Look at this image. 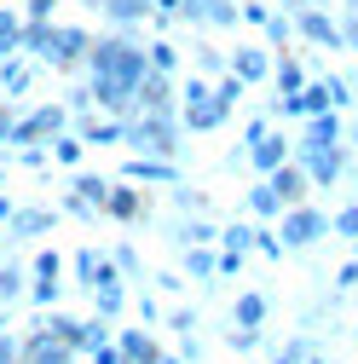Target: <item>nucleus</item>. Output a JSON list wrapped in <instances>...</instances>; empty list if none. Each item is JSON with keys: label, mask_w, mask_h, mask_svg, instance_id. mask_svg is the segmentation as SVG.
I'll use <instances>...</instances> for the list:
<instances>
[{"label": "nucleus", "mask_w": 358, "mask_h": 364, "mask_svg": "<svg viewBox=\"0 0 358 364\" xmlns=\"http://www.w3.org/2000/svg\"><path fill=\"white\" fill-rule=\"evenodd\" d=\"M81 64H87V99H93L104 116H127L133 110V87H139V75L151 70L145 47L127 29L121 35H99Z\"/></svg>", "instance_id": "f257e3e1"}, {"label": "nucleus", "mask_w": 358, "mask_h": 364, "mask_svg": "<svg viewBox=\"0 0 358 364\" xmlns=\"http://www.w3.org/2000/svg\"><path fill=\"white\" fill-rule=\"evenodd\" d=\"M179 116L173 110H133L121 116V145L127 156H173L179 162Z\"/></svg>", "instance_id": "f03ea898"}, {"label": "nucleus", "mask_w": 358, "mask_h": 364, "mask_svg": "<svg viewBox=\"0 0 358 364\" xmlns=\"http://www.w3.org/2000/svg\"><path fill=\"white\" fill-rule=\"evenodd\" d=\"M226 105L214 99V87L202 75H191L185 87H179V127H191V133H214V127H226Z\"/></svg>", "instance_id": "7ed1b4c3"}, {"label": "nucleus", "mask_w": 358, "mask_h": 364, "mask_svg": "<svg viewBox=\"0 0 358 364\" xmlns=\"http://www.w3.org/2000/svg\"><path fill=\"white\" fill-rule=\"evenodd\" d=\"M289 156L306 168V186H312V191H330L335 179L347 173V145H306V139H295Z\"/></svg>", "instance_id": "20e7f679"}, {"label": "nucleus", "mask_w": 358, "mask_h": 364, "mask_svg": "<svg viewBox=\"0 0 358 364\" xmlns=\"http://www.w3.org/2000/svg\"><path fill=\"white\" fill-rule=\"evenodd\" d=\"M278 220H283V225H278L283 255H289V249H312L318 237H330V214H324V208H312V203H289Z\"/></svg>", "instance_id": "39448f33"}, {"label": "nucleus", "mask_w": 358, "mask_h": 364, "mask_svg": "<svg viewBox=\"0 0 358 364\" xmlns=\"http://www.w3.org/2000/svg\"><path fill=\"white\" fill-rule=\"evenodd\" d=\"M64 127H70V110L64 105H35L29 116H12L6 145H47L53 133H64Z\"/></svg>", "instance_id": "423d86ee"}, {"label": "nucleus", "mask_w": 358, "mask_h": 364, "mask_svg": "<svg viewBox=\"0 0 358 364\" xmlns=\"http://www.w3.org/2000/svg\"><path fill=\"white\" fill-rule=\"evenodd\" d=\"M87 47H93V35H87L81 23H47V47H40V64L53 70H75L87 58Z\"/></svg>", "instance_id": "0eeeda50"}, {"label": "nucleus", "mask_w": 358, "mask_h": 364, "mask_svg": "<svg viewBox=\"0 0 358 364\" xmlns=\"http://www.w3.org/2000/svg\"><path fill=\"white\" fill-rule=\"evenodd\" d=\"M87 295H93V312L110 318V324L127 312V278L110 266V255H104V266H99V278H93V289H87Z\"/></svg>", "instance_id": "6e6552de"}, {"label": "nucleus", "mask_w": 358, "mask_h": 364, "mask_svg": "<svg viewBox=\"0 0 358 364\" xmlns=\"http://www.w3.org/2000/svg\"><path fill=\"white\" fill-rule=\"evenodd\" d=\"M133 110H173V116H179L173 75H162V70H145V75H139V87H133ZM133 110H127V116H133Z\"/></svg>", "instance_id": "1a4fd4ad"}, {"label": "nucleus", "mask_w": 358, "mask_h": 364, "mask_svg": "<svg viewBox=\"0 0 358 364\" xmlns=\"http://www.w3.org/2000/svg\"><path fill=\"white\" fill-rule=\"evenodd\" d=\"M121 179H133V186H179V162L173 156H127Z\"/></svg>", "instance_id": "9d476101"}, {"label": "nucleus", "mask_w": 358, "mask_h": 364, "mask_svg": "<svg viewBox=\"0 0 358 364\" xmlns=\"http://www.w3.org/2000/svg\"><path fill=\"white\" fill-rule=\"evenodd\" d=\"M295 29L312 41V47H330V53L347 47V41H341V23H335L330 12H318V6H300V12H295Z\"/></svg>", "instance_id": "9b49d317"}, {"label": "nucleus", "mask_w": 358, "mask_h": 364, "mask_svg": "<svg viewBox=\"0 0 358 364\" xmlns=\"http://www.w3.org/2000/svg\"><path fill=\"white\" fill-rule=\"evenodd\" d=\"M104 214H110V220H121V225L145 220V191L133 186V179H116V186L104 191Z\"/></svg>", "instance_id": "f8f14e48"}, {"label": "nucleus", "mask_w": 358, "mask_h": 364, "mask_svg": "<svg viewBox=\"0 0 358 364\" xmlns=\"http://www.w3.org/2000/svg\"><path fill=\"white\" fill-rule=\"evenodd\" d=\"M179 18H185V23H208V29H232L237 6H232V0H179Z\"/></svg>", "instance_id": "ddd939ff"}, {"label": "nucleus", "mask_w": 358, "mask_h": 364, "mask_svg": "<svg viewBox=\"0 0 358 364\" xmlns=\"http://www.w3.org/2000/svg\"><path fill=\"white\" fill-rule=\"evenodd\" d=\"M266 186L278 191V203H283V208H289V203H306V191H312V186H306V168H300L295 156H289V162H278L272 173H266Z\"/></svg>", "instance_id": "4468645a"}, {"label": "nucleus", "mask_w": 358, "mask_h": 364, "mask_svg": "<svg viewBox=\"0 0 358 364\" xmlns=\"http://www.w3.org/2000/svg\"><path fill=\"white\" fill-rule=\"evenodd\" d=\"M289 145H295V139H283V133H272V127H266L260 139L249 145V168H254V173L266 179V173H272L278 162H289Z\"/></svg>", "instance_id": "2eb2a0df"}, {"label": "nucleus", "mask_w": 358, "mask_h": 364, "mask_svg": "<svg viewBox=\"0 0 358 364\" xmlns=\"http://www.w3.org/2000/svg\"><path fill=\"white\" fill-rule=\"evenodd\" d=\"M110 341H116V353H121L127 364H156V358H162V347H156L151 330H121V324H116Z\"/></svg>", "instance_id": "dca6fc26"}, {"label": "nucleus", "mask_w": 358, "mask_h": 364, "mask_svg": "<svg viewBox=\"0 0 358 364\" xmlns=\"http://www.w3.org/2000/svg\"><path fill=\"white\" fill-rule=\"evenodd\" d=\"M29 81H35V70L23 64V53L18 58H0V99H6V105L29 93Z\"/></svg>", "instance_id": "f3484780"}, {"label": "nucleus", "mask_w": 358, "mask_h": 364, "mask_svg": "<svg viewBox=\"0 0 358 364\" xmlns=\"http://www.w3.org/2000/svg\"><path fill=\"white\" fill-rule=\"evenodd\" d=\"M232 75H237L243 87H254V81H272V58H266L260 47H237V58H232Z\"/></svg>", "instance_id": "a211bd4d"}, {"label": "nucleus", "mask_w": 358, "mask_h": 364, "mask_svg": "<svg viewBox=\"0 0 358 364\" xmlns=\"http://www.w3.org/2000/svg\"><path fill=\"white\" fill-rule=\"evenodd\" d=\"M266 318H272V301L260 289H243L237 306H232V324H249V330H266Z\"/></svg>", "instance_id": "6ab92c4d"}, {"label": "nucleus", "mask_w": 358, "mask_h": 364, "mask_svg": "<svg viewBox=\"0 0 358 364\" xmlns=\"http://www.w3.org/2000/svg\"><path fill=\"white\" fill-rule=\"evenodd\" d=\"M179 255H185V272H191L197 284H214V278H219V255H214V243H185Z\"/></svg>", "instance_id": "aec40b11"}, {"label": "nucleus", "mask_w": 358, "mask_h": 364, "mask_svg": "<svg viewBox=\"0 0 358 364\" xmlns=\"http://www.w3.org/2000/svg\"><path fill=\"white\" fill-rule=\"evenodd\" d=\"M300 139H306V145H341V110H318V116H306Z\"/></svg>", "instance_id": "412c9836"}, {"label": "nucleus", "mask_w": 358, "mask_h": 364, "mask_svg": "<svg viewBox=\"0 0 358 364\" xmlns=\"http://www.w3.org/2000/svg\"><path fill=\"white\" fill-rule=\"evenodd\" d=\"M53 208H12V220H6V232L12 237H40V232H53Z\"/></svg>", "instance_id": "4be33fe9"}, {"label": "nucleus", "mask_w": 358, "mask_h": 364, "mask_svg": "<svg viewBox=\"0 0 358 364\" xmlns=\"http://www.w3.org/2000/svg\"><path fill=\"white\" fill-rule=\"evenodd\" d=\"M40 330H47L53 341H64L70 353H81V318H70L64 306H47V324H40Z\"/></svg>", "instance_id": "5701e85b"}, {"label": "nucleus", "mask_w": 358, "mask_h": 364, "mask_svg": "<svg viewBox=\"0 0 358 364\" xmlns=\"http://www.w3.org/2000/svg\"><path fill=\"white\" fill-rule=\"evenodd\" d=\"M99 12H104L116 29H133V23L151 18V0H99Z\"/></svg>", "instance_id": "b1692460"}, {"label": "nucleus", "mask_w": 358, "mask_h": 364, "mask_svg": "<svg viewBox=\"0 0 358 364\" xmlns=\"http://www.w3.org/2000/svg\"><path fill=\"white\" fill-rule=\"evenodd\" d=\"M75 133L81 145H121V116H87Z\"/></svg>", "instance_id": "393cba45"}, {"label": "nucleus", "mask_w": 358, "mask_h": 364, "mask_svg": "<svg viewBox=\"0 0 358 364\" xmlns=\"http://www.w3.org/2000/svg\"><path fill=\"white\" fill-rule=\"evenodd\" d=\"M47 151H53V162H64V168H81V156H87V145H81V133H75V127L53 133V139H47Z\"/></svg>", "instance_id": "a878e982"}, {"label": "nucleus", "mask_w": 358, "mask_h": 364, "mask_svg": "<svg viewBox=\"0 0 358 364\" xmlns=\"http://www.w3.org/2000/svg\"><path fill=\"white\" fill-rule=\"evenodd\" d=\"M87 208H93V214H104V191H110V179H99V173H75V186H70Z\"/></svg>", "instance_id": "bb28decb"}, {"label": "nucleus", "mask_w": 358, "mask_h": 364, "mask_svg": "<svg viewBox=\"0 0 358 364\" xmlns=\"http://www.w3.org/2000/svg\"><path fill=\"white\" fill-rule=\"evenodd\" d=\"M272 81H278V99H289V93L306 87V70H300L295 58H278V64H272Z\"/></svg>", "instance_id": "cd10ccee"}, {"label": "nucleus", "mask_w": 358, "mask_h": 364, "mask_svg": "<svg viewBox=\"0 0 358 364\" xmlns=\"http://www.w3.org/2000/svg\"><path fill=\"white\" fill-rule=\"evenodd\" d=\"M219 232H214V220H202V214H191V220H179V232H173V243L185 249V243H214Z\"/></svg>", "instance_id": "c85d7f7f"}, {"label": "nucleus", "mask_w": 358, "mask_h": 364, "mask_svg": "<svg viewBox=\"0 0 358 364\" xmlns=\"http://www.w3.org/2000/svg\"><path fill=\"white\" fill-rule=\"evenodd\" d=\"M110 266L121 272L127 284H139V278H145V260H139V249H133V243H116V249H110Z\"/></svg>", "instance_id": "c756f323"}, {"label": "nucleus", "mask_w": 358, "mask_h": 364, "mask_svg": "<svg viewBox=\"0 0 358 364\" xmlns=\"http://www.w3.org/2000/svg\"><path fill=\"white\" fill-rule=\"evenodd\" d=\"M249 214H254V220H278V214H283V203H278V191L266 186V179H260V186L249 191Z\"/></svg>", "instance_id": "7c9ffc66"}, {"label": "nucleus", "mask_w": 358, "mask_h": 364, "mask_svg": "<svg viewBox=\"0 0 358 364\" xmlns=\"http://www.w3.org/2000/svg\"><path fill=\"white\" fill-rule=\"evenodd\" d=\"M23 295H29L40 312H47V306H58V301H64V284H58V278H29V284H23Z\"/></svg>", "instance_id": "2f4dec72"}, {"label": "nucleus", "mask_w": 358, "mask_h": 364, "mask_svg": "<svg viewBox=\"0 0 358 364\" xmlns=\"http://www.w3.org/2000/svg\"><path fill=\"white\" fill-rule=\"evenodd\" d=\"M18 35H23V18L12 6H0V58H18Z\"/></svg>", "instance_id": "473e14b6"}, {"label": "nucleus", "mask_w": 358, "mask_h": 364, "mask_svg": "<svg viewBox=\"0 0 358 364\" xmlns=\"http://www.w3.org/2000/svg\"><path fill=\"white\" fill-rule=\"evenodd\" d=\"M214 243L226 249V255H249V249H254V225H243V220H237V225H226V232H219Z\"/></svg>", "instance_id": "72a5a7b5"}, {"label": "nucleus", "mask_w": 358, "mask_h": 364, "mask_svg": "<svg viewBox=\"0 0 358 364\" xmlns=\"http://www.w3.org/2000/svg\"><path fill=\"white\" fill-rule=\"evenodd\" d=\"M145 64L162 70V75H179V53H173V41H151V47H145Z\"/></svg>", "instance_id": "f704fd0d"}, {"label": "nucleus", "mask_w": 358, "mask_h": 364, "mask_svg": "<svg viewBox=\"0 0 358 364\" xmlns=\"http://www.w3.org/2000/svg\"><path fill=\"white\" fill-rule=\"evenodd\" d=\"M23 284H29L23 266H0V306H12V301L23 295Z\"/></svg>", "instance_id": "c9c22d12"}, {"label": "nucleus", "mask_w": 358, "mask_h": 364, "mask_svg": "<svg viewBox=\"0 0 358 364\" xmlns=\"http://www.w3.org/2000/svg\"><path fill=\"white\" fill-rule=\"evenodd\" d=\"M99 266H104V255H99V249H75V284H81V289H93Z\"/></svg>", "instance_id": "e433bc0d"}, {"label": "nucleus", "mask_w": 358, "mask_h": 364, "mask_svg": "<svg viewBox=\"0 0 358 364\" xmlns=\"http://www.w3.org/2000/svg\"><path fill=\"white\" fill-rule=\"evenodd\" d=\"M330 232H335V237H347V243H358V203L335 208V220H330Z\"/></svg>", "instance_id": "4c0bfd02"}, {"label": "nucleus", "mask_w": 358, "mask_h": 364, "mask_svg": "<svg viewBox=\"0 0 358 364\" xmlns=\"http://www.w3.org/2000/svg\"><path fill=\"white\" fill-rule=\"evenodd\" d=\"M208 87H214V99H219V105H226V110H237V99L249 93V87H243L237 75H219V81H208Z\"/></svg>", "instance_id": "58836bf2"}, {"label": "nucleus", "mask_w": 358, "mask_h": 364, "mask_svg": "<svg viewBox=\"0 0 358 364\" xmlns=\"http://www.w3.org/2000/svg\"><path fill=\"white\" fill-rule=\"evenodd\" d=\"M58 272H64V255H58V249H40V255L29 260V278H58Z\"/></svg>", "instance_id": "ea45409f"}, {"label": "nucleus", "mask_w": 358, "mask_h": 364, "mask_svg": "<svg viewBox=\"0 0 358 364\" xmlns=\"http://www.w3.org/2000/svg\"><path fill=\"white\" fill-rule=\"evenodd\" d=\"M260 341H266V336H260V330H249V324H232V336H226V347H232V353H254Z\"/></svg>", "instance_id": "a19ab883"}, {"label": "nucleus", "mask_w": 358, "mask_h": 364, "mask_svg": "<svg viewBox=\"0 0 358 364\" xmlns=\"http://www.w3.org/2000/svg\"><path fill=\"white\" fill-rule=\"evenodd\" d=\"M168 197H173V208H179V214H202V208H208V203H202L197 191H185V186H168Z\"/></svg>", "instance_id": "79ce46f5"}, {"label": "nucleus", "mask_w": 358, "mask_h": 364, "mask_svg": "<svg viewBox=\"0 0 358 364\" xmlns=\"http://www.w3.org/2000/svg\"><path fill=\"white\" fill-rule=\"evenodd\" d=\"M53 6L64 0H23V23H53Z\"/></svg>", "instance_id": "37998d69"}, {"label": "nucleus", "mask_w": 358, "mask_h": 364, "mask_svg": "<svg viewBox=\"0 0 358 364\" xmlns=\"http://www.w3.org/2000/svg\"><path fill=\"white\" fill-rule=\"evenodd\" d=\"M254 249H260L266 260H283V243H278V232H266V225H254Z\"/></svg>", "instance_id": "c03bdc74"}, {"label": "nucleus", "mask_w": 358, "mask_h": 364, "mask_svg": "<svg viewBox=\"0 0 358 364\" xmlns=\"http://www.w3.org/2000/svg\"><path fill=\"white\" fill-rule=\"evenodd\" d=\"M260 29H266V35H272V41H278V47H283V41L295 35V23H289L283 12H272V18H266V23H260Z\"/></svg>", "instance_id": "a18cd8bd"}, {"label": "nucleus", "mask_w": 358, "mask_h": 364, "mask_svg": "<svg viewBox=\"0 0 358 364\" xmlns=\"http://www.w3.org/2000/svg\"><path fill=\"white\" fill-rule=\"evenodd\" d=\"M18 162H23V168H47L53 151H47V145H18Z\"/></svg>", "instance_id": "49530a36"}, {"label": "nucleus", "mask_w": 358, "mask_h": 364, "mask_svg": "<svg viewBox=\"0 0 358 364\" xmlns=\"http://www.w3.org/2000/svg\"><path fill=\"white\" fill-rule=\"evenodd\" d=\"M18 347H23V336H12V330H0V364H18Z\"/></svg>", "instance_id": "de8ad7c7"}, {"label": "nucleus", "mask_w": 358, "mask_h": 364, "mask_svg": "<svg viewBox=\"0 0 358 364\" xmlns=\"http://www.w3.org/2000/svg\"><path fill=\"white\" fill-rule=\"evenodd\" d=\"M335 289H358V260H347V266L335 272Z\"/></svg>", "instance_id": "09e8293b"}, {"label": "nucleus", "mask_w": 358, "mask_h": 364, "mask_svg": "<svg viewBox=\"0 0 358 364\" xmlns=\"http://www.w3.org/2000/svg\"><path fill=\"white\" fill-rule=\"evenodd\" d=\"M87 358H93V364H121V353H116V341H104V347H93V353H87Z\"/></svg>", "instance_id": "8fccbe9b"}, {"label": "nucleus", "mask_w": 358, "mask_h": 364, "mask_svg": "<svg viewBox=\"0 0 358 364\" xmlns=\"http://www.w3.org/2000/svg\"><path fill=\"white\" fill-rule=\"evenodd\" d=\"M237 266H243V255H226V249H219V278H237Z\"/></svg>", "instance_id": "3c124183"}, {"label": "nucleus", "mask_w": 358, "mask_h": 364, "mask_svg": "<svg viewBox=\"0 0 358 364\" xmlns=\"http://www.w3.org/2000/svg\"><path fill=\"white\" fill-rule=\"evenodd\" d=\"M64 214H81V220H93V208H87V203H81V197H75V191H70V197H64Z\"/></svg>", "instance_id": "603ef678"}, {"label": "nucleus", "mask_w": 358, "mask_h": 364, "mask_svg": "<svg viewBox=\"0 0 358 364\" xmlns=\"http://www.w3.org/2000/svg\"><path fill=\"white\" fill-rule=\"evenodd\" d=\"M139 318H145V324H156V318H162V306H156L151 295H139Z\"/></svg>", "instance_id": "864d4df0"}, {"label": "nucleus", "mask_w": 358, "mask_h": 364, "mask_svg": "<svg viewBox=\"0 0 358 364\" xmlns=\"http://www.w3.org/2000/svg\"><path fill=\"white\" fill-rule=\"evenodd\" d=\"M6 127H12V105H0V145H6Z\"/></svg>", "instance_id": "5fc2aeb1"}, {"label": "nucleus", "mask_w": 358, "mask_h": 364, "mask_svg": "<svg viewBox=\"0 0 358 364\" xmlns=\"http://www.w3.org/2000/svg\"><path fill=\"white\" fill-rule=\"evenodd\" d=\"M12 208H18L12 197H0V225H6V220H12Z\"/></svg>", "instance_id": "6e6d98bb"}, {"label": "nucleus", "mask_w": 358, "mask_h": 364, "mask_svg": "<svg viewBox=\"0 0 358 364\" xmlns=\"http://www.w3.org/2000/svg\"><path fill=\"white\" fill-rule=\"evenodd\" d=\"M283 6H289V12H300V6H312V0H283Z\"/></svg>", "instance_id": "4d7b16f0"}, {"label": "nucleus", "mask_w": 358, "mask_h": 364, "mask_svg": "<svg viewBox=\"0 0 358 364\" xmlns=\"http://www.w3.org/2000/svg\"><path fill=\"white\" fill-rule=\"evenodd\" d=\"M300 364H324V358H318V347H312V353H306V358H300Z\"/></svg>", "instance_id": "13d9d810"}, {"label": "nucleus", "mask_w": 358, "mask_h": 364, "mask_svg": "<svg viewBox=\"0 0 358 364\" xmlns=\"http://www.w3.org/2000/svg\"><path fill=\"white\" fill-rule=\"evenodd\" d=\"M156 364H185V358H168V353H162V358H156Z\"/></svg>", "instance_id": "bf43d9fd"}, {"label": "nucleus", "mask_w": 358, "mask_h": 364, "mask_svg": "<svg viewBox=\"0 0 358 364\" xmlns=\"http://www.w3.org/2000/svg\"><path fill=\"white\" fill-rule=\"evenodd\" d=\"M0 330H6V324H0Z\"/></svg>", "instance_id": "052dcab7"}, {"label": "nucleus", "mask_w": 358, "mask_h": 364, "mask_svg": "<svg viewBox=\"0 0 358 364\" xmlns=\"http://www.w3.org/2000/svg\"><path fill=\"white\" fill-rule=\"evenodd\" d=\"M352 336H358V330H352Z\"/></svg>", "instance_id": "680f3d73"}, {"label": "nucleus", "mask_w": 358, "mask_h": 364, "mask_svg": "<svg viewBox=\"0 0 358 364\" xmlns=\"http://www.w3.org/2000/svg\"><path fill=\"white\" fill-rule=\"evenodd\" d=\"M121 364H127V358H121Z\"/></svg>", "instance_id": "e2e57ef3"}]
</instances>
